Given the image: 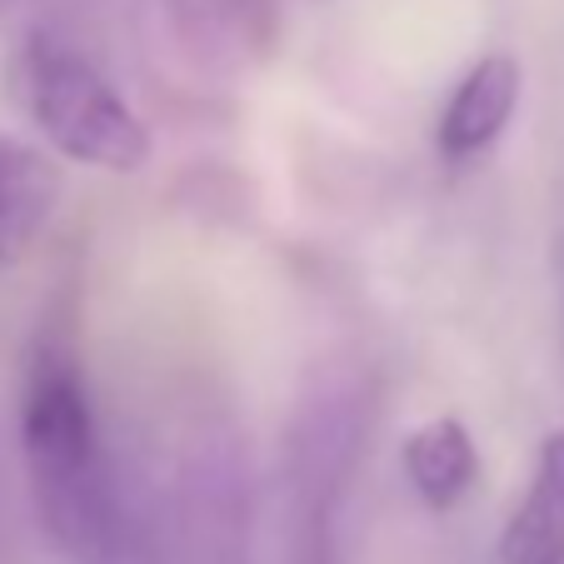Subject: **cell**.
<instances>
[{
    "mask_svg": "<svg viewBox=\"0 0 564 564\" xmlns=\"http://www.w3.org/2000/svg\"><path fill=\"white\" fill-rule=\"evenodd\" d=\"M21 455L41 530L55 540V550L75 564H135V534L100 445L80 355L51 330L25 360Z\"/></svg>",
    "mask_w": 564,
    "mask_h": 564,
    "instance_id": "cell-1",
    "label": "cell"
},
{
    "mask_svg": "<svg viewBox=\"0 0 564 564\" xmlns=\"http://www.w3.org/2000/svg\"><path fill=\"white\" fill-rule=\"evenodd\" d=\"M0 90L15 116L31 120L55 155L106 175H135L150 165V126L116 96L106 75L51 35H25L6 65Z\"/></svg>",
    "mask_w": 564,
    "mask_h": 564,
    "instance_id": "cell-2",
    "label": "cell"
},
{
    "mask_svg": "<svg viewBox=\"0 0 564 564\" xmlns=\"http://www.w3.org/2000/svg\"><path fill=\"white\" fill-rule=\"evenodd\" d=\"M520 90H524V70L514 55L495 51L479 55L465 75H459L455 96L445 100L435 120V145L445 160H475L510 130L514 110H520Z\"/></svg>",
    "mask_w": 564,
    "mask_h": 564,
    "instance_id": "cell-3",
    "label": "cell"
},
{
    "mask_svg": "<svg viewBox=\"0 0 564 564\" xmlns=\"http://www.w3.org/2000/svg\"><path fill=\"white\" fill-rule=\"evenodd\" d=\"M61 165L45 150L0 135V275L41 246L45 225L61 205Z\"/></svg>",
    "mask_w": 564,
    "mask_h": 564,
    "instance_id": "cell-4",
    "label": "cell"
},
{
    "mask_svg": "<svg viewBox=\"0 0 564 564\" xmlns=\"http://www.w3.org/2000/svg\"><path fill=\"white\" fill-rule=\"evenodd\" d=\"M500 564H564V430L540 440L534 475L505 520Z\"/></svg>",
    "mask_w": 564,
    "mask_h": 564,
    "instance_id": "cell-5",
    "label": "cell"
},
{
    "mask_svg": "<svg viewBox=\"0 0 564 564\" xmlns=\"http://www.w3.org/2000/svg\"><path fill=\"white\" fill-rule=\"evenodd\" d=\"M400 465H405V479H410V490L420 495V505L445 514L475 490L479 449L459 415H430L425 425H415L405 435Z\"/></svg>",
    "mask_w": 564,
    "mask_h": 564,
    "instance_id": "cell-6",
    "label": "cell"
},
{
    "mask_svg": "<svg viewBox=\"0 0 564 564\" xmlns=\"http://www.w3.org/2000/svg\"><path fill=\"white\" fill-rule=\"evenodd\" d=\"M181 31L200 51L240 61L250 45L270 51V41H275V0H200V6H181Z\"/></svg>",
    "mask_w": 564,
    "mask_h": 564,
    "instance_id": "cell-7",
    "label": "cell"
}]
</instances>
